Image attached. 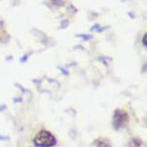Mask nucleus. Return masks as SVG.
<instances>
[{"label":"nucleus","mask_w":147,"mask_h":147,"mask_svg":"<svg viewBox=\"0 0 147 147\" xmlns=\"http://www.w3.org/2000/svg\"><path fill=\"white\" fill-rule=\"evenodd\" d=\"M35 143L38 146L41 147H50L56 143V138L47 131H40L38 133L35 138Z\"/></svg>","instance_id":"obj_1"},{"label":"nucleus","mask_w":147,"mask_h":147,"mask_svg":"<svg viewBox=\"0 0 147 147\" xmlns=\"http://www.w3.org/2000/svg\"><path fill=\"white\" fill-rule=\"evenodd\" d=\"M128 121V115L123 111H117L113 116V123L116 127H120Z\"/></svg>","instance_id":"obj_2"},{"label":"nucleus","mask_w":147,"mask_h":147,"mask_svg":"<svg viewBox=\"0 0 147 147\" xmlns=\"http://www.w3.org/2000/svg\"><path fill=\"white\" fill-rule=\"evenodd\" d=\"M98 147H110L109 144L108 143H105V142H101L98 144Z\"/></svg>","instance_id":"obj_3"}]
</instances>
